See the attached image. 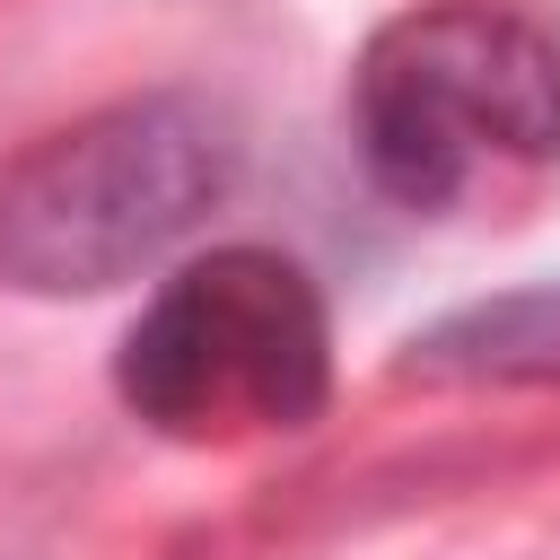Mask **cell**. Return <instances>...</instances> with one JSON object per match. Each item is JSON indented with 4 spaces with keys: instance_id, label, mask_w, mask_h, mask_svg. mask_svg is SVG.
Returning <instances> with one entry per match:
<instances>
[{
    "instance_id": "1",
    "label": "cell",
    "mask_w": 560,
    "mask_h": 560,
    "mask_svg": "<svg viewBox=\"0 0 560 560\" xmlns=\"http://www.w3.org/2000/svg\"><path fill=\"white\" fill-rule=\"evenodd\" d=\"M350 140L385 201L455 210L490 175L560 166V18L542 0H420L350 70Z\"/></svg>"
},
{
    "instance_id": "2",
    "label": "cell",
    "mask_w": 560,
    "mask_h": 560,
    "mask_svg": "<svg viewBox=\"0 0 560 560\" xmlns=\"http://www.w3.org/2000/svg\"><path fill=\"white\" fill-rule=\"evenodd\" d=\"M245 140L210 96L105 105L0 166V280L96 298L158 271L228 192Z\"/></svg>"
},
{
    "instance_id": "3",
    "label": "cell",
    "mask_w": 560,
    "mask_h": 560,
    "mask_svg": "<svg viewBox=\"0 0 560 560\" xmlns=\"http://www.w3.org/2000/svg\"><path fill=\"white\" fill-rule=\"evenodd\" d=\"M114 394L131 420L184 446H228L262 429H306L332 394V315L298 254L219 245L192 254L131 315L114 350Z\"/></svg>"
},
{
    "instance_id": "4",
    "label": "cell",
    "mask_w": 560,
    "mask_h": 560,
    "mask_svg": "<svg viewBox=\"0 0 560 560\" xmlns=\"http://www.w3.org/2000/svg\"><path fill=\"white\" fill-rule=\"evenodd\" d=\"M402 376L438 385H560V280L455 306L446 324L402 341Z\"/></svg>"
}]
</instances>
